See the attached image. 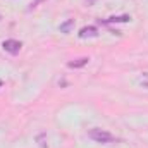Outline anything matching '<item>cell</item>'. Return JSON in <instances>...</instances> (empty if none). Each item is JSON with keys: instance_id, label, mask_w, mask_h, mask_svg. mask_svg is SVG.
I'll return each mask as SVG.
<instances>
[{"instance_id": "6da1fadb", "label": "cell", "mask_w": 148, "mask_h": 148, "mask_svg": "<svg viewBox=\"0 0 148 148\" xmlns=\"http://www.w3.org/2000/svg\"><path fill=\"white\" fill-rule=\"evenodd\" d=\"M88 136H90L93 141H97V143H114V141H117L114 134H110V133L105 131V129H98V127L90 129V131H88Z\"/></svg>"}, {"instance_id": "7a4b0ae2", "label": "cell", "mask_w": 148, "mask_h": 148, "mask_svg": "<svg viewBox=\"0 0 148 148\" xmlns=\"http://www.w3.org/2000/svg\"><path fill=\"white\" fill-rule=\"evenodd\" d=\"M21 47H23V43H21L19 40H5V41L2 43V48H3L7 53H10V55L19 53Z\"/></svg>"}, {"instance_id": "3957f363", "label": "cell", "mask_w": 148, "mask_h": 148, "mask_svg": "<svg viewBox=\"0 0 148 148\" xmlns=\"http://www.w3.org/2000/svg\"><path fill=\"white\" fill-rule=\"evenodd\" d=\"M79 38H97L98 36V29L95 26H84L79 29Z\"/></svg>"}, {"instance_id": "277c9868", "label": "cell", "mask_w": 148, "mask_h": 148, "mask_svg": "<svg viewBox=\"0 0 148 148\" xmlns=\"http://www.w3.org/2000/svg\"><path fill=\"white\" fill-rule=\"evenodd\" d=\"M127 21H131V16H127V14H124V16H112L109 19H100V23H103V24H114V23H127Z\"/></svg>"}, {"instance_id": "5b68a950", "label": "cell", "mask_w": 148, "mask_h": 148, "mask_svg": "<svg viewBox=\"0 0 148 148\" xmlns=\"http://www.w3.org/2000/svg\"><path fill=\"white\" fill-rule=\"evenodd\" d=\"M88 62H90V59H88V57H81V59H77V60H73V62H69L67 66H69L71 69H79V67H84Z\"/></svg>"}, {"instance_id": "8992f818", "label": "cell", "mask_w": 148, "mask_h": 148, "mask_svg": "<svg viewBox=\"0 0 148 148\" xmlns=\"http://www.w3.org/2000/svg\"><path fill=\"white\" fill-rule=\"evenodd\" d=\"M74 28V19H67L66 23H62L60 26H59V29H60V33H71V29Z\"/></svg>"}, {"instance_id": "52a82bcc", "label": "cell", "mask_w": 148, "mask_h": 148, "mask_svg": "<svg viewBox=\"0 0 148 148\" xmlns=\"http://www.w3.org/2000/svg\"><path fill=\"white\" fill-rule=\"evenodd\" d=\"M86 2H88V3H90V5H93V3H95V2H97V0H86Z\"/></svg>"}, {"instance_id": "ba28073f", "label": "cell", "mask_w": 148, "mask_h": 148, "mask_svg": "<svg viewBox=\"0 0 148 148\" xmlns=\"http://www.w3.org/2000/svg\"><path fill=\"white\" fill-rule=\"evenodd\" d=\"M0 19H2V17H0Z\"/></svg>"}]
</instances>
